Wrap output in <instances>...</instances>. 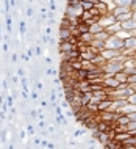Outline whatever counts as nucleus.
<instances>
[{"label":"nucleus","mask_w":136,"mask_h":149,"mask_svg":"<svg viewBox=\"0 0 136 149\" xmlns=\"http://www.w3.org/2000/svg\"><path fill=\"white\" fill-rule=\"evenodd\" d=\"M124 61H125V57H122V55L106 61V64L102 68V71L105 72V77H110V75H114L117 72L124 71Z\"/></svg>","instance_id":"1"},{"label":"nucleus","mask_w":136,"mask_h":149,"mask_svg":"<svg viewBox=\"0 0 136 149\" xmlns=\"http://www.w3.org/2000/svg\"><path fill=\"white\" fill-rule=\"evenodd\" d=\"M124 47V41L119 39L116 35H111L110 38L105 41V49H110V50H121Z\"/></svg>","instance_id":"2"},{"label":"nucleus","mask_w":136,"mask_h":149,"mask_svg":"<svg viewBox=\"0 0 136 149\" xmlns=\"http://www.w3.org/2000/svg\"><path fill=\"white\" fill-rule=\"evenodd\" d=\"M114 22H117V21H116V17L111 13H108V14L100 16V17H99V24H100L103 29H106L108 25H111V24H114Z\"/></svg>","instance_id":"3"},{"label":"nucleus","mask_w":136,"mask_h":149,"mask_svg":"<svg viewBox=\"0 0 136 149\" xmlns=\"http://www.w3.org/2000/svg\"><path fill=\"white\" fill-rule=\"evenodd\" d=\"M100 55L106 60V61H110V60H113V58L121 57V50H110V49H103V50L100 52Z\"/></svg>","instance_id":"4"},{"label":"nucleus","mask_w":136,"mask_h":149,"mask_svg":"<svg viewBox=\"0 0 136 149\" xmlns=\"http://www.w3.org/2000/svg\"><path fill=\"white\" fill-rule=\"evenodd\" d=\"M117 111L121 115H130V113H133V111H136V105H133V104H130V102H125L124 105H121L117 108Z\"/></svg>","instance_id":"5"},{"label":"nucleus","mask_w":136,"mask_h":149,"mask_svg":"<svg viewBox=\"0 0 136 149\" xmlns=\"http://www.w3.org/2000/svg\"><path fill=\"white\" fill-rule=\"evenodd\" d=\"M121 29L122 30H125V31H131V30H135L136 29V21H133V19H127V21H124L121 22Z\"/></svg>","instance_id":"6"},{"label":"nucleus","mask_w":136,"mask_h":149,"mask_svg":"<svg viewBox=\"0 0 136 149\" xmlns=\"http://www.w3.org/2000/svg\"><path fill=\"white\" fill-rule=\"evenodd\" d=\"M122 49L136 52V38H127L125 41H124V47H122Z\"/></svg>","instance_id":"7"},{"label":"nucleus","mask_w":136,"mask_h":149,"mask_svg":"<svg viewBox=\"0 0 136 149\" xmlns=\"http://www.w3.org/2000/svg\"><path fill=\"white\" fill-rule=\"evenodd\" d=\"M119 30H122V29H121V24H119V22L111 24V25H108L106 29H105V31H106V33L110 35V36H111V35H116Z\"/></svg>","instance_id":"8"},{"label":"nucleus","mask_w":136,"mask_h":149,"mask_svg":"<svg viewBox=\"0 0 136 149\" xmlns=\"http://www.w3.org/2000/svg\"><path fill=\"white\" fill-rule=\"evenodd\" d=\"M94 8L99 11V14H100V16H105V14L110 13V11H108V6L105 5V3H102V2H95L94 3Z\"/></svg>","instance_id":"9"},{"label":"nucleus","mask_w":136,"mask_h":149,"mask_svg":"<svg viewBox=\"0 0 136 149\" xmlns=\"http://www.w3.org/2000/svg\"><path fill=\"white\" fill-rule=\"evenodd\" d=\"M131 11V8H127V6H116L113 11H111V14L114 16V17H117V16H121V14H125V13H130Z\"/></svg>","instance_id":"10"},{"label":"nucleus","mask_w":136,"mask_h":149,"mask_svg":"<svg viewBox=\"0 0 136 149\" xmlns=\"http://www.w3.org/2000/svg\"><path fill=\"white\" fill-rule=\"evenodd\" d=\"M103 30H105V29H103L100 24L95 22V24H91L89 30H88V31H89V33H93V35H97V33H100V31H103Z\"/></svg>","instance_id":"11"},{"label":"nucleus","mask_w":136,"mask_h":149,"mask_svg":"<svg viewBox=\"0 0 136 149\" xmlns=\"http://www.w3.org/2000/svg\"><path fill=\"white\" fill-rule=\"evenodd\" d=\"M110 105H111V99H105V100H102V102L97 104V110L99 111H106Z\"/></svg>","instance_id":"12"},{"label":"nucleus","mask_w":136,"mask_h":149,"mask_svg":"<svg viewBox=\"0 0 136 149\" xmlns=\"http://www.w3.org/2000/svg\"><path fill=\"white\" fill-rule=\"evenodd\" d=\"M114 79L117 80L119 83H127V79H128V75H127L124 71H121V72H117V74H114Z\"/></svg>","instance_id":"13"},{"label":"nucleus","mask_w":136,"mask_h":149,"mask_svg":"<svg viewBox=\"0 0 136 149\" xmlns=\"http://www.w3.org/2000/svg\"><path fill=\"white\" fill-rule=\"evenodd\" d=\"M113 2H114L116 6H127V8H130L131 3H133V0H113Z\"/></svg>","instance_id":"14"},{"label":"nucleus","mask_w":136,"mask_h":149,"mask_svg":"<svg viewBox=\"0 0 136 149\" xmlns=\"http://www.w3.org/2000/svg\"><path fill=\"white\" fill-rule=\"evenodd\" d=\"M93 36H94V39H97V41H103V42H105L106 39L110 38V35H108L105 30L100 31V33H97V35H93Z\"/></svg>","instance_id":"15"},{"label":"nucleus","mask_w":136,"mask_h":149,"mask_svg":"<svg viewBox=\"0 0 136 149\" xmlns=\"http://www.w3.org/2000/svg\"><path fill=\"white\" fill-rule=\"evenodd\" d=\"M128 123H130V119H128V116H127V115H121L117 118V121H116V124H119V126H127Z\"/></svg>","instance_id":"16"},{"label":"nucleus","mask_w":136,"mask_h":149,"mask_svg":"<svg viewBox=\"0 0 136 149\" xmlns=\"http://www.w3.org/2000/svg\"><path fill=\"white\" fill-rule=\"evenodd\" d=\"M116 36H117L119 39H122V41H125L127 38H131V36H130V31H125V30H119L117 33H116Z\"/></svg>","instance_id":"17"},{"label":"nucleus","mask_w":136,"mask_h":149,"mask_svg":"<svg viewBox=\"0 0 136 149\" xmlns=\"http://www.w3.org/2000/svg\"><path fill=\"white\" fill-rule=\"evenodd\" d=\"M127 102H130V104H133V105H136V93H133L131 96H128V97H127Z\"/></svg>","instance_id":"18"},{"label":"nucleus","mask_w":136,"mask_h":149,"mask_svg":"<svg viewBox=\"0 0 136 149\" xmlns=\"http://www.w3.org/2000/svg\"><path fill=\"white\" fill-rule=\"evenodd\" d=\"M127 83H128V85H131V83H136V74L128 75V79H127Z\"/></svg>","instance_id":"19"},{"label":"nucleus","mask_w":136,"mask_h":149,"mask_svg":"<svg viewBox=\"0 0 136 149\" xmlns=\"http://www.w3.org/2000/svg\"><path fill=\"white\" fill-rule=\"evenodd\" d=\"M127 116H128L130 121H136V111H133V113H130V115H127Z\"/></svg>","instance_id":"20"},{"label":"nucleus","mask_w":136,"mask_h":149,"mask_svg":"<svg viewBox=\"0 0 136 149\" xmlns=\"http://www.w3.org/2000/svg\"><path fill=\"white\" fill-rule=\"evenodd\" d=\"M130 88H131V91L133 93H136V83H131V85H128Z\"/></svg>","instance_id":"21"},{"label":"nucleus","mask_w":136,"mask_h":149,"mask_svg":"<svg viewBox=\"0 0 136 149\" xmlns=\"http://www.w3.org/2000/svg\"><path fill=\"white\" fill-rule=\"evenodd\" d=\"M130 8H131V11H135V10H136V0H133V3H131V6H130Z\"/></svg>","instance_id":"22"},{"label":"nucleus","mask_w":136,"mask_h":149,"mask_svg":"<svg viewBox=\"0 0 136 149\" xmlns=\"http://www.w3.org/2000/svg\"><path fill=\"white\" fill-rule=\"evenodd\" d=\"M130 36H131V38H136V29L130 31Z\"/></svg>","instance_id":"23"},{"label":"nucleus","mask_w":136,"mask_h":149,"mask_svg":"<svg viewBox=\"0 0 136 149\" xmlns=\"http://www.w3.org/2000/svg\"><path fill=\"white\" fill-rule=\"evenodd\" d=\"M131 19H133V21H136V10L131 11Z\"/></svg>","instance_id":"24"},{"label":"nucleus","mask_w":136,"mask_h":149,"mask_svg":"<svg viewBox=\"0 0 136 149\" xmlns=\"http://www.w3.org/2000/svg\"><path fill=\"white\" fill-rule=\"evenodd\" d=\"M130 134H131V135H136V129H135V130H131Z\"/></svg>","instance_id":"25"},{"label":"nucleus","mask_w":136,"mask_h":149,"mask_svg":"<svg viewBox=\"0 0 136 149\" xmlns=\"http://www.w3.org/2000/svg\"><path fill=\"white\" fill-rule=\"evenodd\" d=\"M133 58H136V52H135V55H133Z\"/></svg>","instance_id":"26"}]
</instances>
